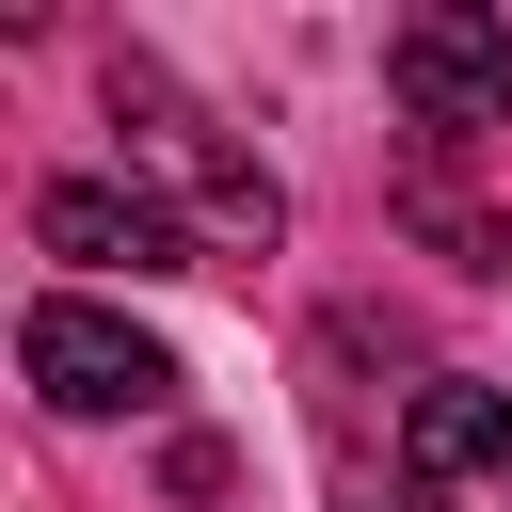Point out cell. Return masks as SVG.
Wrapping results in <instances>:
<instances>
[{
    "mask_svg": "<svg viewBox=\"0 0 512 512\" xmlns=\"http://www.w3.org/2000/svg\"><path fill=\"white\" fill-rule=\"evenodd\" d=\"M32 240H48L64 272H176V256H192V240H176V208H144V192H96V176L32 192Z\"/></svg>",
    "mask_w": 512,
    "mask_h": 512,
    "instance_id": "5b68a950",
    "label": "cell"
},
{
    "mask_svg": "<svg viewBox=\"0 0 512 512\" xmlns=\"http://www.w3.org/2000/svg\"><path fill=\"white\" fill-rule=\"evenodd\" d=\"M16 368H32L48 416H160V400H176V352H160L144 320L80 304V288H48V304L16 320Z\"/></svg>",
    "mask_w": 512,
    "mask_h": 512,
    "instance_id": "7a4b0ae2",
    "label": "cell"
},
{
    "mask_svg": "<svg viewBox=\"0 0 512 512\" xmlns=\"http://www.w3.org/2000/svg\"><path fill=\"white\" fill-rule=\"evenodd\" d=\"M112 128H128V192L176 208L192 256H272V240H288V192H272V176H256L192 96H176L160 48H112Z\"/></svg>",
    "mask_w": 512,
    "mask_h": 512,
    "instance_id": "6da1fadb",
    "label": "cell"
},
{
    "mask_svg": "<svg viewBox=\"0 0 512 512\" xmlns=\"http://www.w3.org/2000/svg\"><path fill=\"white\" fill-rule=\"evenodd\" d=\"M400 496L416 512H512V400L464 384V368H432L400 400Z\"/></svg>",
    "mask_w": 512,
    "mask_h": 512,
    "instance_id": "277c9868",
    "label": "cell"
},
{
    "mask_svg": "<svg viewBox=\"0 0 512 512\" xmlns=\"http://www.w3.org/2000/svg\"><path fill=\"white\" fill-rule=\"evenodd\" d=\"M384 80H400V112H416L432 144H496V128H512V16L416 0V16L384 32Z\"/></svg>",
    "mask_w": 512,
    "mask_h": 512,
    "instance_id": "3957f363",
    "label": "cell"
}]
</instances>
